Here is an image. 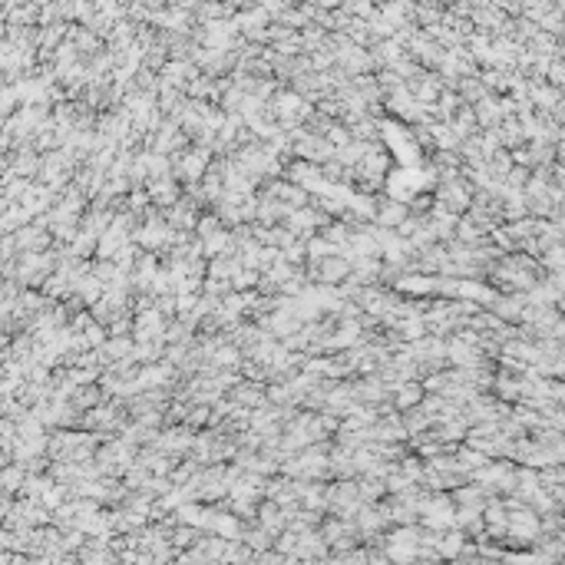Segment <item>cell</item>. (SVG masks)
<instances>
[{"mask_svg":"<svg viewBox=\"0 0 565 565\" xmlns=\"http://www.w3.org/2000/svg\"><path fill=\"white\" fill-rule=\"evenodd\" d=\"M314 278H318L321 284H341L351 274V258L341 255V252H331V255H324L321 261H314Z\"/></svg>","mask_w":565,"mask_h":565,"instance_id":"obj_1","label":"cell"},{"mask_svg":"<svg viewBox=\"0 0 565 565\" xmlns=\"http://www.w3.org/2000/svg\"><path fill=\"white\" fill-rule=\"evenodd\" d=\"M374 215L377 222H380L383 228H393L397 222H403L407 215H410V209H407V202H397V199H383L380 205H374Z\"/></svg>","mask_w":565,"mask_h":565,"instance_id":"obj_2","label":"cell"},{"mask_svg":"<svg viewBox=\"0 0 565 565\" xmlns=\"http://www.w3.org/2000/svg\"><path fill=\"white\" fill-rule=\"evenodd\" d=\"M423 383H400V387H393V407H400V410H410L423 400Z\"/></svg>","mask_w":565,"mask_h":565,"instance_id":"obj_3","label":"cell"},{"mask_svg":"<svg viewBox=\"0 0 565 565\" xmlns=\"http://www.w3.org/2000/svg\"><path fill=\"white\" fill-rule=\"evenodd\" d=\"M27 476H24V463L17 466H7V470H0V489H20V483H24Z\"/></svg>","mask_w":565,"mask_h":565,"instance_id":"obj_4","label":"cell"},{"mask_svg":"<svg viewBox=\"0 0 565 565\" xmlns=\"http://www.w3.org/2000/svg\"><path fill=\"white\" fill-rule=\"evenodd\" d=\"M7 205H10V195H7V192H0V212L7 209Z\"/></svg>","mask_w":565,"mask_h":565,"instance_id":"obj_5","label":"cell"}]
</instances>
